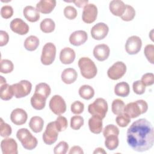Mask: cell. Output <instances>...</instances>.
I'll return each instance as SVG.
<instances>
[{
    "label": "cell",
    "instance_id": "6da1fadb",
    "mask_svg": "<svg viewBox=\"0 0 154 154\" xmlns=\"http://www.w3.org/2000/svg\"><path fill=\"white\" fill-rule=\"evenodd\" d=\"M126 135L128 145L135 151L145 152L153 146V128L146 119H140L133 122L128 129Z\"/></svg>",
    "mask_w": 154,
    "mask_h": 154
},
{
    "label": "cell",
    "instance_id": "7a4b0ae2",
    "mask_svg": "<svg viewBox=\"0 0 154 154\" xmlns=\"http://www.w3.org/2000/svg\"><path fill=\"white\" fill-rule=\"evenodd\" d=\"M148 105L144 100H138L135 102H130L125 105L124 112L126 113L131 119L138 117L140 115L146 112Z\"/></svg>",
    "mask_w": 154,
    "mask_h": 154
},
{
    "label": "cell",
    "instance_id": "3957f363",
    "mask_svg": "<svg viewBox=\"0 0 154 154\" xmlns=\"http://www.w3.org/2000/svg\"><path fill=\"white\" fill-rule=\"evenodd\" d=\"M82 76L86 79H91L96 76L97 74V67L94 63L88 57H82L78 61Z\"/></svg>",
    "mask_w": 154,
    "mask_h": 154
},
{
    "label": "cell",
    "instance_id": "277c9868",
    "mask_svg": "<svg viewBox=\"0 0 154 154\" xmlns=\"http://www.w3.org/2000/svg\"><path fill=\"white\" fill-rule=\"evenodd\" d=\"M16 137L26 150H32L36 147L38 141L26 128H21L17 131Z\"/></svg>",
    "mask_w": 154,
    "mask_h": 154
},
{
    "label": "cell",
    "instance_id": "5b68a950",
    "mask_svg": "<svg viewBox=\"0 0 154 154\" xmlns=\"http://www.w3.org/2000/svg\"><path fill=\"white\" fill-rule=\"evenodd\" d=\"M107 111L108 103L104 99L100 97L97 98L88 107V111L91 115L97 116L102 119L105 118Z\"/></svg>",
    "mask_w": 154,
    "mask_h": 154
},
{
    "label": "cell",
    "instance_id": "8992f818",
    "mask_svg": "<svg viewBox=\"0 0 154 154\" xmlns=\"http://www.w3.org/2000/svg\"><path fill=\"white\" fill-rule=\"evenodd\" d=\"M56 47L51 42L46 43L42 49L41 55V62L43 64L48 66L51 64L55 58Z\"/></svg>",
    "mask_w": 154,
    "mask_h": 154
},
{
    "label": "cell",
    "instance_id": "52a82bcc",
    "mask_svg": "<svg viewBox=\"0 0 154 154\" xmlns=\"http://www.w3.org/2000/svg\"><path fill=\"white\" fill-rule=\"evenodd\" d=\"M12 85L14 96L16 98H22L28 95L32 89L31 83L27 80H22Z\"/></svg>",
    "mask_w": 154,
    "mask_h": 154
},
{
    "label": "cell",
    "instance_id": "ba28073f",
    "mask_svg": "<svg viewBox=\"0 0 154 154\" xmlns=\"http://www.w3.org/2000/svg\"><path fill=\"white\" fill-rule=\"evenodd\" d=\"M58 136V131L57 129L55 122L49 123L46 128V130L43 134V141L46 144L51 145L56 142Z\"/></svg>",
    "mask_w": 154,
    "mask_h": 154
},
{
    "label": "cell",
    "instance_id": "9c48e42d",
    "mask_svg": "<svg viewBox=\"0 0 154 154\" xmlns=\"http://www.w3.org/2000/svg\"><path fill=\"white\" fill-rule=\"evenodd\" d=\"M51 110L56 115H61L66 111V104L64 99L60 95H54L49 103Z\"/></svg>",
    "mask_w": 154,
    "mask_h": 154
},
{
    "label": "cell",
    "instance_id": "30bf717a",
    "mask_svg": "<svg viewBox=\"0 0 154 154\" xmlns=\"http://www.w3.org/2000/svg\"><path fill=\"white\" fill-rule=\"evenodd\" d=\"M126 72V66L122 61L115 63L107 71L108 76L112 80H118L121 78Z\"/></svg>",
    "mask_w": 154,
    "mask_h": 154
},
{
    "label": "cell",
    "instance_id": "8fae6325",
    "mask_svg": "<svg viewBox=\"0 0 154 154\" xmlns=\"http://www.w3.org/2000/svg\"><path fill=\"white\" fill-rule=\"evenodd\" d=\"M142 46V41L140 37L137 35L129 37L125 44V49L129 55H135L138 53Z\"/></svg>",
    "mask_w": 154,
    "mask_h": 154
},
{
    "label": "cell",
    "instance_id": "7c38bea8",
    "mask_svg": "<svg viewBox=\"0 0 154 154\" xmlns=\"http://www.w3.org/2000/svg\"><path fill=\"white\" fill-rule=\"evenodd\" d=\"M97 15V7L93 4H88L84 7L82 19L86 23H91L95 21Z\"/></svg>",
    "mask_w": 154,
    "mask_h": 154
},
{
    "label": "cell",
    "instance_id": "4fadbf2b",
    "mask_svg": "<svg viewBox=\"0 0 154 154\" xmlns=\"http://www.w3.org/2000/svg\"><path fill=\"white\" fill-rule=\"evenodd\" d=\"M109 28L106 24L103 22H99L94 25L91 29V37L97 40L103 39L108 34Z\"/></svg>",
    "mask_w": 154,
    "mask_h": 154
},
{
    "label": "cell",
    "instance_id": "5bb4252c",
    "mask_svg": "<svg viewBox=\"0 0 154 154\" xmlns=\"http://www.w3.org/2000/svg\"><path fill=\"white\" fill-rule=\"evenodd\" d=\"M10 26L11 29L15 33L19 35H25L29 31V26L22 19L15 18L10 22Z\"/></svg>",
    "mask_w": 154,
    "mask_h": 154
},
{
    "label": "cell",
    "instance_id": "9a60e30c",
    "mask_svg": "<svg viewBox=\"0 0 154 154\" xmlns=\"http://www.w3.org/2000/svg\"><path fill=\"white\" fill-rule=\"evenodd\" d=\"M1 147L3 154H17V144L11 138H6L2 140Z\"/></svg>",
    "mask_w": 154,
    "mask_h": 154
},
{
    "label": "cell",
    "instance_id": "2e32d148",
    "mask_svg": "<svg viewBox=\"0 0 154 154\" xmlns=\"http://www.w3.org/2000/svg\"><path fill=\"white\" fill-rule=\"evenodd\" d=\"M28 119L26 112L22 108H16L10 114L11 122L16 125H22L26 123Z\"/></svg>",
    "mask_w": 154,
    "mask_h": 154
},
{
    "label": "cell",
    "instance_id": "e0dca14e",
    "mask_svg": "<svg viewBox=\"0 0 154 154\" xmlns=\"http://www.w3.org/2000/svg\"><path fill=\"white\" fill-rule=\"evenodd\" d=\"M109 48L105 44L97 45L93 49V55L99 61L106 60L109 55Z\"/></svg>",
    "mask_w": 154,
    "mask_h": 154
},
{
    "label": "cell",
    "instance_id": "ac0fdd59",
    "mask_svg": "<svg viewBox=\"0 0 154 154\" xmlns=\"http://www.w3.org/2000/svg\"><path fill=\"white\" fill-rule=\"evenodd\" d=\"M88 35L87 32L83 30L75 31L72 32L69 37L70 43L75 46L84 44L87 40Z\"/></svg>",
    "mask_w": 154,
    "mask_h": 154
},
{
    "label": "cell",
    "instance_id": "d6986e66",
    "mask_svg": "<svg viewBox=\"0 0 154 154\" xmlns=\"http://www.w3.org/2000/svg\"><path fill=\"white\" fill-rule=\"evenodd\" d=\"M76 54L74 50L70 48L66 47L61 49L60 54V60L63 64H70L75 59Z\"/></svg>",
    "mask_w": 154,
    "mask_h": 154
},
{
    "label": "cell",
    "instance_id": "ffe728a7",
    "mask_svg": "<svg viewBox=\"0 0 154 154\" xmlns=\"http://www.w3.org/2000/svg\"><path fill=\"white\" fill-rule=\"evenodd\" d=\"M56 5L55 0H41L36 5V9L43 14H48L52 11Z\"/></svg>",
    "mask_w": 154,
    "mask_h": 154
},
{
    "label": "cell",
    "instance_id": "44dd1931",
    "mask_svg": "<svg viewBox=\"0 0 154 154\" xmlns=\"http://www.w3.org/2000/svg\"><path fill=\"white\" fill-rule=\"evenodd\" d=\"M109 8L113 15L121 17L125 12L126 5L122 1L113 0L110 2Z\"/></svg>",
    "mask_w": 154,
    "mask_h": 154
},
{
    "label": "cell",
    "instance_id": "7402d4cb",
    "mask_svg": "<svg viewBox=\"0 0 154 154\" xmlns=\"http://www.w3.org/2000/svg\"><path fill=\"white\" fill-rule=\"evenodd\" d=\"M23 14L25 19L31 22H35L40 19V13L38 11L32 6H26L23 10Z\"/></svg>",
    "mask_w": 154,
    "mask_h": 154
},
{
    "label": "cell",
    "instance_id": "603a6c76",
    "mask_svg": "<svg viewBox=\"0 0 154 154\" xmlns=\"http://www.w3.org/2000/svg\"><path fill=\"white\" fill-rule=\"evenodd\" d=\"M90 131L95 134H100L102 131V119L94 116H92L88 120Z\"/></svg>",
    "mask_w": 154,
    "mask_h": 154
},
{
    "label": "cell",
    "instance_id": "cb8c5ba5",
    "mask_svg": "<svg viewBox=\"0 0 154 154\" xmlns=\"http://www.w3.org/2000/svg\"><path fill=\"white\" fill-rule=\"evenodd\" d=\"M61 77L63 82L67 84H70L76 80L78 73L75 69L73 68H67L63 71Z\"/></svg>",
    "mask_w": 154,
    "mask_h": 154
},
{
    "label": "cell",
    "instance_id": "d4e9b609",
    "mask_svg": "<svg viewBox=\"0 0 154 154\" xmlns=\"http://www.w3.org/2000/svg\"><path fill=\"white\" fill-rule=\"evenodd\" d=\"M46 99L45 96L34 93L31 98V104L35 109L42 110L45 106Z\"/></svg>",
    "mask_w": 154,
    "mask_h": 154
},
{
    "label": "cell",
    "instance_id": "484cf974",
    "mask_svg": "<svg viewBox=\"0 0 154 154\" xmlns=\"http://www.w3.org/2000/svg\"><path fill=\"white\" fill-rule=\"evenodd\" d=\"M44 121L43 119L39 116L32 117L29 122V126L31 129L35 133L40 132L43 128Z\"/></svg>",
    "mask_w": 154,
    "mask_h": 154
},
{
    "label": "cell",
    "instance_id": "4316f807",
    "mask_svg": "<svg viewBox=\"0 0 154 154\" xmlns=\"http://www.w3.org/2000/svg\"><path fill=\"white\" fill-rule=\"evenodd\" d=\"M130 92L129 84L126 82L117 83L114 87V93L116 95L120 97H126Z\"/></svg>",
    "mask_w": 154,
    "mask_h": 154
},
{
    "label": "cell",
    "instance_id": "83f0119b",
    "mask_svg": "<svg viewBox=\"0 0 154 154\" xmlns=\"http://www.w3.org/2000/svg\"><path fill=\"white\" fill-rule=\"evenodd\" d=\"M14 96L12 85L5 84L0 87V97L4 100H8Z\"/></svg>",
    "mask_w": 154,
    "mask_h": 154
},
{
    "label": "cell",
    "instance_id": "f1b7e54d",
    "mask_svg": "<svg viewBox=\"0 0 154 154\" xmlns=\"http://www.w3.org/2000/svg\"><path fill=\"white\" fill-rule=\"evenodd\" d=\"M39 45V39L35 35L28 37L24 42L25 48L29 51H35Z\"/></svg>",
    "mask_w": 154,
    "mask_h": 154
},
{
    "label": "cell",
    "instance_id": "f546056e",
    "mask_svg": "<svg viewBox=\"0 0 154 154\" xmlns=\"http://www.w3.org/2000/svg\"><path fill=\"white\" fill-rule=\"evenodd\" d=\"M79 96L85 100L91 99L94 95V90L92 87L88 85H83L79 89Z\"/></svg>",
    "mask_w": 154,
    "mask_h": 154
},
{
    "label": "cell",
    "instance_id": "4dcf8cb0",
    "mask_svg": "<svg viewBox=\"0 0 154 154\" xmlns=\"http://www.w3.org/2000/svg\"><path fill=\"white\" fill-rule=\"evenodd\" d=\"M40 28L42 31L45 33H50L54 31L55 24L54 21L50 18L43 19L40 25Z\"/></svg>",
    "mask_w": 154,
    "mask_h": 154
},
{
    "label": "cell",
    "instance_id": "1f68e13d",
    "mask_svg": "<svg viewBox=\"0 0 154 154\" xmlns=\"http://www.w3.org/2000/svg\"><path fill=\"white\" fill-rule=\"evenodd\" d=\"M51 92V89L49 85L45 82H41L36 85L35 88V93L41 94L45 97L48 98L50 95Z\"/></svg>",
    "mask_w": 154,
    "mask_h": 154
},
{
    "label": "cell",
    "instance_id": "d6a6232c",
    "mask_svg": "<svg viewBox=\"0 0 154 154\" xmlns=\"http://www.w3.org/2000/svg\"><path fill=\"white\" fill-rule=\"evenodd\" d=\"M125 105L123 101L120 99H114L111 105V110L116 115H119L124 112Z\"/></svg>",
    "mask_w": 154,
    "mask_h": 154
},
{
    "label": "cell",
    "instance_id": "836d02e7",
    "mask_svg": "<svg viewBox=\"0 0 154 154\" xmlns=\"http://www.w3.org/2000/svg\"><path fill=\"white\" fill-rule=\"evenodd\" d=\"M119 143V138L117 135H109L105 137V146L109 150L116 149L118 147Z\"/></svg>",
    "mask_w": 154,
    "mask_h": 154
},
{
    "label": "cell",
    "instance_id": "e575fe53",
    "mask_svg": "<svg viewBox=\"0 0 154 154\" xmlns=\"http://www.w3.org/2000/svg\"><path fill=\"white\" fill-rule=\"evenodd\" d=\"M135 16V11L134 8L129 5H126V8H125V12L120 17L123 20L128 22L134 19Z\"/></svg>",
    "mask_w": 154,
    "mask_h": 154
},
{
    "label": "cell",
    "instance_id": "d590c367",
    "mask_svg": "<svg viewBox=\"0 0 154 154\" xmlns=\"http://www.w3.org/2000/svg\"><path fill=\"white\" fill-rule=\"evenodd\" d=\"M84 121L82 117L74 116L70 119V128L73 130L79 129L84 125Z\"/></svg>",
    "mask_w": 154,
    "mask_h": 154
},
{
    "label": "cell",
    "instance_id": "8d00e7d4",
    "mask_svg": "<svg viewBox=\"0 0 154 154\" xmlns=\"http://www.w3.org/2000/svg\"><path fill=\"white\" fill-rule=\"evenodd\" d=\"M13 69L14 65L11 61L6 59L1 60L0 71L2 73H9L13 70Z\"/></svg>",
    "mask_w": 154,
    "mask_h": 154
},
{
    "label": "cell",
    "instance_id": "74e56055",
    "mask_svg": "<svg viewBox=\"0 0 154 154\" xmlns=\"http://www.w3.org/2000/svg\"><path fill=\"white\" fill-rule=\"evenodd\" d=\"M116 122L119 126L124 128L127 126L131 122V117L126 113L123 112L117 116L116 119Z\"/></svg>",
    "mask_w": 154,
    "mask_h": 154
},
{
    "label": "cell",
    "instance_id": "f35d334b",
    "mask_svg": "<svg viewBox=\"0 0 154 154\" xmlns=\"http://www.w3.org/2000/svg\"><path fill=\"white\" fill-rule=\"evenodd\" d=\"M11 127L5 123L2 118L0 119V135L2 137H8L11 134Z\"/></svg>",
    "mask_w": 154,
    "mask_h": 154
},
{
    "label": "cell",
    "instance_id": "ab89813d",
    "mask_svg": "<svg viewBox=\"0 0 154 154\" xmlns=\"http://www.w3.org/2000/svg\"><path fill=\"white\" fill-rule=\"evenodd\" d=\"M119 134V128L114 125H108L103 130V135L104 137H106L109 135H117Z\"/></svg>",
    "mask_w": 154,
    "mask_h": 154
},
{
    "label": "cell",
    "instance_id": "60d3db41",
    "mask_svg": "<svg viewBox=\"0 0 154 154\" xmlns=\"http://www.w3.org/2000/svg\"><path fill=\"white\" fill-rule=\"evenodd\" d=\"M57 129L58 132H61L66 129L68 125V122L66 118L62 116H59L55 121Z\"/></svg>",
    "mask_w": 154,
    "mask_h": 154
},
{
    "label": "cell",
    "instance_id": "b9f144b4",
    "mask_svg": "<svg viewBox=\"0 0 154 154\" xmlns=\"http://www.w3.org/2000/svg\"><path fill=\"white\" fill-rule=\"evenodd\" d=\"M144 55L147 59V60L151 63H154V46L153 45L149 44L146 46L144 49Z\"/></svg>",
    "mask_w": 154,
    "mask_h": 154
},
{
    "label": "cell",
    "instance_id": "7bdbcfd3",
    "mask_svg": "<svg viewBox=\"0 0 154 154\" xmlns=\"http://www.w3.org/2000/svg\"><path fill=\"white\" fill-rule=\"evenodd\" d=\"M69 149V145L66 141H60L54 149L55 154H65L67 152Z\"/></svg>",
    "mask_w": 154,
    "mask_h": 154
},
{
    "label": "cell",
    "instance_id": "ee69618b",
    "mask_svg": "<svg viewBox=\"0 0 154 154\" xmlns=\"http://www.w3.org/2000/svg\"><path fill=\"white\" fill-rule=\"evenodd\" d=\"M64 14L68 19L73 20L77 16V11L75 7L71 5H68L64 9Z\"/></svg>",
    "mask_w": 154,
    "mask_h": 154
},
{
    "label": "cell",
    "instance_id": "f6af8a7d",
    "mask_svg": "<svg viewBox=\"0 0 154 154\" xmlns=\"http://www.w3.org/2000/svg\"><path fill=\"white\" fill-rule=\"evenodd\" d=\"M70 109L72 113L75 114H80L84 109V105L82 102L79 100L75 101L72 103Z\"/></svg>",
    "mask_w": 154,
    "mask_h": 154
},
{
    "label": "cell",
    "instance_id": "bcb514c9",
    "mask_svg": "<svg viewBox=\"0 0 154 154\" xmlns=\"http://www.w3.org/2000/svg\"><path fill=\"white\" fill-rule=\"evenodd\" d=\"M132 88L134 93L140 95L143 94L146 90V86L140 80L134 82L132 84Z\"/></svg>",
    "mask_w": 154,
    "mask_h": 154
},
{
    "label": "cell",
    "instance_id": "7dc6e473",
    "mask_svg": "<svg viewBox=\"0 0 154 154\" xmlns=\"http://www.w3.org/2000/svg\"><path fill=\"white\" fill-rule=\"evenodd\" d=\"M13 14V9L10 5H4L1 9V15L4 19H9Z\"/></svg>",
    "mask_w": 154,
    "mask_h": 154
},
{
    "label": "cell",
    "instance_id": "c3c4849f",
    "mask_svg": "<svg viewBox=\"0 0 154 154\" xmlns=\"http://www.w3.org/2000/svg\"><path fill=\"white\" fill-rule=\"evenodd\" d=\"M141 81L145 86L152 85L154 83V75L152 73H147L141 77Z\"/></svg>",
    "mask_w": 154,
    "mask_h": 154
},
{
    "label": "cell",
    "instance_id": "681fc988",
    "mask_svg": "<svg viewBox=\"0 0 154 154\" xmlns=\"http://www.w3.org/2000/svg\"><path fill=\"white\" fill-rule=\"evenodd\" d=\"M9 40V36L6 31H0V46L6 45Z\"/></svg>",
    "mask_w": 154,
    "mask_h": 154
},
{
    "label": "cell",
    "instance_id": "f907efd6",
    "mask_svg": "<svg viewBox=\"0 0 154 154\" xmlns=\"http://www.w3.org/2000/svg\"><path fill=\"white\" fill-rule=\"evenodd\" d=\"M69 154H83L84 152L82 149V148L78 146H73L69 152Z\"/></svg>",
    "mask_w": 154,
    "mask_h": 154
},
{
    "label": "cell",
    "instance_id": "816d5d0a",
    "mask_svg": "<svg viewBox=\"0 0 154 154\" xmlns=\"http://www.w3.org/2000/svg\"><path fill=\"white\" fill-rule=\"evenodd\" d=\"M70 2H73L75 4V5L79 8L84 7L88 3V0H75V1H70Z\"/></svg>",
    "mask_w": 154,
    "mask_h": 154
},
{
    "label": "cell",
    "instance_id": "f5cc1de1",
    "mask_svg": "<svg viewBox=\"0 0 154 154\" xmlns=\"http://www.w3.org/2000/svg\"><path fill=\"white\" fill-rule=\"evenodd\" d=\"M93 153L94 154H96V153H104V154H106V152L104 150V149L103 148L97 147L94 150V151L93 152Z\"/></svg>",
    "mask_w": 154,
    "mask_h": 154
},
{
    "label": "cell",
    "instance_id": "db71d44e",
    "mask_svg": "<svg viewBox=\"0 0 154 154\" xmlns=\"http://www.w3.org/2000/svg\"><path fill=\"white\" fill-rule=\"evenodd\" d=\"M0 84H1V85H2L6 84V79L2 76H0Z\"/></svg>",
    "mask_w": 154,
    "mask_h": 154
}]
</instances>
